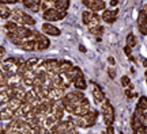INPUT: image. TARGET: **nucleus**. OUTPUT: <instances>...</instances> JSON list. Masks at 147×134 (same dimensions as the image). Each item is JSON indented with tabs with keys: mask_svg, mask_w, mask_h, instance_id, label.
I'll return each mask as SVG.
<instances>
[{
	"mask_svg": "<svg viewBox=\"0 0 147 134\" xmlns=\"http://www.w3.org/2000/svg\"><path fill=\"white\" fill-rule=\"evenodd\" d=\"M108 73H109V76H110V79H115L116 77V72L112 69V68H109L108 69Z\"/></svg>",
	"mask_w": 147,
	"mask_h": 134,
	"instance_id": "nucleus-34",
	"label": "nucleus"
},
{
	"mask_svg": "<svg viewBox=\"0 0 147 134\" xmlns=\"http://www.w3.org/2000/svg\"><path fill=\"white\" fill-rule=\"evenodd\" d=\"M74 85H75V88H76L78 91H84V89L87 88V83H86V80H84L83 75L74 81Z\"/></svg>",
	"mask_w": 147,
	"mask_h": 134,
	"instance_id": "nucleus-20",
	"label": "nucleus"
},
{
	"mask_svg": "<svg viewBox=\"0 0 147 134\" xmlns=\"http://www.w3.org/2000/svg\"><path fill=\"white\" fill-rule=\"evenodd\" d=\"M146 83H147V80H146Z\"/></svg>",
	"mask_w": 147,
	"mask_h": 134,
	"instance_id": "nucleus-46",
	"label": "nucleus"
},
{
	"mask_svg": "<svg viewBox=\"0 0 147 134\" xmlns=\"http://www.w3.org/2000/svg\"><path fill=\"white\" fill-rule=\"evenodd\" d=\"M5 56V49L3 46H0V62L3 61V57Z\"/></svg>",
	"mask_w": 147,
	"mask_h": 134,
	"instance_id": "nucleus-32",
	"label": "nucleus"
},
{
	"mask_svg": "<svg viewBox=\"0 0 147 134\" xmlns=\"http://www.w3.org/2000/svg\"><path fill=\"white\" fill-rule=\"evenodd\" d=\"M93 84V96H94V100L95 103H102L104 100H105V95L102 92V89H101L100 85H97L95 83H91Z\"/></svg>",
	"mask_w": 147,
	"mask_h": 134,
	"instance_id": "nucleus-15",
	"label": "nucleus"
},
{
	"mask_svg": "<svg viewBox=\"0 0 147 134\" xmlns=\"http://www.w3.org/2000/svg\"><path fill=\"white\" fill-rule=\"evenodd\" d=\"M97 117H98V113L95 110H90L89 113L84 114L83 117H76V119L74 122H75V126L82 127V129L93 127L95 125V122H97Z\"/></svg>",
	"mask_w": 147,
	"mask_h": 134,
	"instance_id": "nucleus-3",
	"label": "nucleus"
},
{
	"mask_svg": "<svg viewBox=\"0 0 147 134\" xmlns=\"http://www.w3.org/2000/svg\"><path fill=\"white\" fill-rule=\"evenodd\" d=\"M21 49L25 50V52H33V50H37V41L36 39H26L25 42H22Z\"/></svg>",
	"mask_w": 147,
	"mask_h": 134,
	"instance_id": "nucleus-18",
	"label": "nucleus"
},
{
	"mask_svg": "<svg viewBox=\"0 0 147 134\" xmlns=\"http://www.w3.org/2000/svg\"><path fill=\"white\" fill-rule=\"evenodd\" d=\"M120 134H124V133H120Z\"/></svg>",
	"mask_w": 147,
	"mask_h": 134,
	"instance_id": "nucleus-45",
	"label": "nucleus"
},
{
	"mask_svg": "<svg viewBox=\"0 0 147 134\" xmlns=\"http://www.w3.org/2000/svg\"><path fill=\"white\" fill-rule=\"evenodd\" d=\"M102 117H104V122L106 126H112L113 121H115V110L109 100H104V103H102Z\"/></svg>",
	"mask_w": 147,
	"mask_h": 134,
	"instance_id": "nucleus-6",
	"label": "nucleus"
},
{
	"mask_svg": "<svg viewBox=\"0 0 147 134\" xmlns=\"http://www.w3.org/2000/svg\"><path fill=\"white\" fill-rule=\"evenodd\" d=\"M89 33L93 34V35H95V37H101L104 34V27L100 26V25H98V26H94V27H90Z\"/></svg>",
	"mask_w": 147,
	"mask_h": 134,
	"instance_id": "nucleus-25",
	"label": "nucleus"
},
{
	"mask_svg": "<svg viewBox=\"0 0 147 134\" xmlns=\"http://www.w3.org/2000/svg\"><path fill=\"white\" fill-rule=\"evenodd\" d=\"M10 15H11L10 7L5 4H0V18L1 19H10Z\"/></svg>",
	"mask_w": 147,
	"mask_h": 134,
	"instance_id": "nucleus-23",
	"label": "nucleus"
},
{
	"mask_svg": "<svg viewBox=\"0 0 147 134\" xmlns=\"http://www.w3.org/2000/svg\"><path fill=\"white\" fill-rule=\"evenodd\" d=\"M108 62H109L110 65H115V58H113V57H109V58H108Z\"/></svg>",
	"mask_w": 147,
	"mask_h": 134,
	"instance_id": "nucleus-38",
	"label": "nucleus"
},
{
	"mask_svg": "<svg viewBox=\"0 0 147 134\" xmlns=\"http://www.w3.org/2000/svg\"><path fill=\"white\" fill-rule=\"evenodd\" d=\"M134 133H135V134H146V131H144V125H143L142 127H139L138 130H135Z\"/></svg>",
	"mask_w": 147,
	"mask_h": 134,
	"instance_id": "nucleus-33",
	"label": "nucleus"
},
{
	"mask_svg": "<svg viewBox=\"0 0 147 134\" xmlns=\"http://www.w3.org/2000/svg\"><path fill=\"white\" fill-rule=\"evenodd\" d=\"M83 73H82V71H80V68H78V67H72L71 69H69L68 72H65V73H63V76H64V79L67 80V81H75L78 77H80Z\"/></svg>",
	"mask_w": 147,
	"mask_h": 134,
	"instance_id": "nucleus-12",
	"label": "nucleus"
},
{
	"mask_svg": "<svg viewBox=\"0 0 147 134\" xmlns=\"http://www.w3.org/2000/svg\"><path fill=\"white\" fill-rule=\"evenodd\" d=\"M124 53H125L128 57H131V47H129V46H125V47H124Z\"/></svg>",
	"mask_w": 147,
	"mask_h": 134,
	"instance_id": "nucleus-35",
	"label": "nucleus"
},
{
	"mask_svg": "<svg viewBox=\"0 0 147 134\" xmlns=\"http://www.w3.org/2000/svg\"><path fill=\"white\" fill-rule=\"evenodd\" d=\"M16 27H18V25H16L15 22L7 21V22H5V25L3 26V30L5 31V34H8V33H12V31H15Z\"/></svg>",
	"mask_w": 147,
	"mask_h": 134,
	"instance_id": "nucleus-24",
	"label": "nucleus"
},
{
	"mask_svg": "<svg viewBox=\"0 0 147 134\" xmlns=\"http://www.w3.org/2000/svg\"><path fill=\"white\" fill-rule=\"evenodd\" d=\"M125 95L127 98H134V96H136V92H132V89H125Z\"/></svg>",
	"mask_w": 147,
	"mask_h": 134,
	"instance_id": "nucleus-31",
	"label": "nucleus"
},
{
	"mask_svg": "<svg viewBox=\"0 0 147 134\" xmlns=\"http://www.w3.org/2000/svg\"><path fill=\"white\" fill-rule=\"evenodd\" d=\"M136 108H140V110H147V96H142L139 99V102L136 104Z\"/></svg>",
	"mask_w": 147,
	"mask_h": 134,
	"instance_id": "nucleus-27",
	"label": "nucleus"
},
{
	"mask_svg": "<svg viewBox=\"0 0 147 134\" xmlns=\"http://www.w3.org/2000/svg\"><path fill=\"white\" fill-rule=\"evenodd\" d=\"M138 27H139V31L142 33L143 35L147 34V14L146 11L142 10L138 15Z\"/></svg>",
	"mask_w": 147,
	"mask_h": 134,
	"instance_id": "nucleus-11",
	"label": "nucleus"
},
{
	"mask_svg": "<svg viewBox=\"0 0 147 134\" xmlns=\"http://www.w3.org/2000/svg\"><path fill=\"white\" fill-rule=\"evenodd\" d=\"M64 95H65V91H64V89L51 88V89H49V95H48V100H51V102H59V100L63 99Z\"/></svg>",
	"mask_w": 147,
	"mask_h": 134,
	"instance_id": "nucleus-13",
	"label": "nucleus"
},
{
	"mask_svg": "<svg viewBox=\"0 0 147 134\" xmlns=\"http://www.w3.org/2000/svg\"><path fill=\"white\" fill-rule=\"evenodd\" d=\"M21 106H22V100H19V99H16V98H11L10 100L5 103V107L8 108V110H11V111H14V113H15Z\"/></svg>",
	"mask_w": 147,
	"mask_h": 134,
	"instance_id": "nucleus-19",
	"label": "nucleus"
},
{
	"mask_svg": "<svg viewBox=\"0 0 147 134\" xmlns=\"http://www.w3.org/2000/svg\"><path fill=\"white\" fill-rule=\"evenodd\" d=\"M117 3H119L117 0H112V1H110V5H112V7H113V5H117Z\"/></svg>",
	"mask_w": 147,
	"mask_h": 134,
	"instance_id": "nucleus-40",
	"label": "nucleus"
},
{
	"mask_svg": "<svg viewBox=\"0 0 147 134\" xmlns=\"http://www.w3.org/2000/svg\"><path fill=\"white\" fill-rule=\"evenodd\" d=\"M83 5H86L93 12H98V11L105 10L106 7L104 0H83Z\"/></svg>",
	"mask_w": 147,
	"mask_h": 134,
	"instance_id": "nucleus-8",
	"label": "nucleus"
},
{
	"mask_svg": "<svg viewBox=\"0 0 147 134\" xmlns=\"http://www.w3.org/2000/svg\"><path fill=\"white\" fill-rule=\"evenodd\" d=\"M131 84V81H129V77L128 76H123L121 77V85L123 87H127V85H129Z\"/></svg>",
	"mask_w": 147,
	"mask_h": 134,
	"instance_id": "nucleus-29",
	"label": "nucleus"
},
{
	"mask_svg": "<svg viewBox=\"0 0 147 134\" xmlns=\"http://www.w3.org/2000/svg\"><path fill=\"white\" fill-rule=\"evenodd\" d=\"M42 134H55V133H53L51 129H47V127H45V129H44V131H42Z\"/></svg>",
	"mask_w": 147,
	"mask_h": 134,
	"instance_id": "nucleus-37",
	"label": "nucleus"
},
{
	"mask_svg": "<svg viewBox=\"0 0 147 134\" xmlns=\"http://www.w3.org/2000/svg\"><path fill=\"white\" fill-rule=\"evenodd\" d=\"M55 8H57V10H61V11H67L69 7V0H56L55 3Z\"/></svg>",
	"mask_w": 147,
	"mask_h": 134,
	"instance_id": "nucleus-21",
	"label": "nucleus"
},
{
	"mask_svg": "<svg viewBox=\"0 0 147 134\" xmlns=\"http://www.w3.org/2000/svg\"><path fill=\"white\" fill-rule=\"evenodd\" d=\"M41 31L44 33V34H47V35H51V37H59L60 34H61V31H60V29L59 27H56L55 25H52V23H44L41 26Z\"/></svg>",
	"mask_w": 147,
	"mask_h": 134,
	"instance_id": "nucleus-10",
	"label": "nucleus"
},
{
	"mask_svg": "<svg viewBox=\"0 0 147 134\" xmlns=\"http://www.w3.org/2000/svg\"><path fill=\"white\" fill-rule=\"evenodd\" d=\"M143 65H144V67H147V60H144V61H143Z\"/></svg>",
	"mask_w": 147,
	"mask_h": 134,
	"instance_id": "nucleus-42",
	"label": "nucleus"
},
{
	"mask_svg": "<svg viewBox=\"0 0 147 134\" xmlns=\"http://www.w3.org/2000/svg\"><path fill=\"white\" fill-rule=\"evenodd\" d=\"M131 123H132V129H134V131L143 126V123L140 122V119L138 118L136 115H134V117H132V122H131Z\"/></svg>",
	"mask_w": 147,
	"mask_h": 134,
	"instance_id": "nucleus-26",
	"label": "nucleus"
},
{
	"mask_svg": "<svg viewBox=\"0 0 147 134\" xmlns=\"http://www.w3.org/2000/svg\"><path fill=\"white\" fill-rule=\"evenodd\" d=\"M79 50H80L82 53H86V47H84L83 45H80V46H79Z\"/></svg>",
	"mask_w": 147,
	"mask_h": 134,
	"instance_id": "nucleus-39",
	"label": "nucleus"
},
{
	"mask_svg": "<svg viewBox=\"0 0 147 134\" xmlns=\"http://www.w3.org/2000/svg\"><path fill=\"white\" fill-rule=\"evenodd\" d=\"M83 99H86L83 92H80V91H74V92H68V93L64 95L63 99H61V103H63L64 110H65L67 113L74 114L75 108L82 103Z\"/></svg>",
	"mask_w": 147,
	"mask_h": 134,
	"instance_id": "nucleus-1",
	"label": "nucleus"
},
{
	"mask_svg": "<svg viewBox=\"0 0 147 134\" xmlns=\"http://www.w3.org/2000/svg\"><path fill=\"white\" fill-rule=\"evenodd\" d=\"M144 11H146V14H147V4H146V8H144Z\"/></svg>",
	"mask_w": 147,
	"mask_h": 134,
	"instance_id": "nucleus-43",
	"label": "nucleus"
},
{
	"mask_svg": "<svg viewBox=\"0 0 147 134\" xmlns=\"http://www.w3.org/2000/svg\"><path fill=\"white\" fill-rule=\"evenodd\" d=\"M44 1H47V3H49V4H53L56 0H44Z\"/></svg>",
	"mask_w": 147,
	"mask_h": 134,
	"instance_id": "nucleus-41",
	"label": "nucleus"
},
{
	"mask_svg": "<svg viewBox=\"0 0 147 134\" xmlns=\"http://www.w3.org/2000/svg\"><path fill=\"white\" fill-rule=\"evenodd\" d=\"M65 16H67V11H61V10L55 8V7H49L48 10L44 11V14H42V19H45V21L49 23V22L63 21Z\"/></svg>",
	"mask_w": 147,
	"mask_h": 134,
	"instance_id": "nucleus-4",
	"label": "nucleus"
},
{
	"mask_svg": "<svg viewBox=\"0 0 147 134\" xmlns=\"http://www.w3.org/2000/svg\"><path fill=\"white\" fill-rule=\"evenodd\" d=\"M19 3H22V5L27 8L32 12H38L41 10V3L42 0H19Z\"/></svg>",
	"mask_w": 147,
	"mask_h": 134,
	"instance_id": "nucleus-9",
	"label": "nucleus"
},
{
	"mask_svg": "<svg viewBox=\"0 0 147 134\" xmlns=\"http://www.w3.org/2000/svg\"><path fill=\"white\" fill-rule=\"evenodd\" d=\"M119 14V10H115V11H110V10H105L104 14H102V21L106 22V23H113L116 21V15Z\"/></svg>",
	"mask_w": 147,
	"mask_h": 134,
	"instance_id": "nucleus-17",
	"label": "nucleus"
},
{
	"mask_svg": "<svg viewBox=\"0 0 147 134\" xmlns=\"http://www.w3.org/2000/svg\"><path fill=\"white\" fill-rule=\"evenodd\" d=\"M36 41H37V50H47L48 47L51 46V41H49V38H47L44 34H41Z\"/></svg>",
	"mask_w": 147,
	"mask_h": 134,
	"instance_id": "nucleus-16",
	"label": "nucleus"
},
{
	"mask_svg": "<svg viewBox=\"0 0 147 134\" xmlns=\"http://www.w3.org/2000/svg\"><path fill=\"white\" fill-rule=\"evenodd\" d=\"M10 21L15 22L18 26H34L36 25V19L32 15L26 14L25 11H22L21 8H14L11 10V15H10Z\"/></svg>",
	"mask_w": 147,
	"mask_h": 134,
	"instance_id": "nucleus-2",
	"label": "nucleus"
},
{
	"mask_svg": "<svg viewBox=\"0 0 147 134\" xmlns=\"http://www.w3.org/2000/svg\"><path fill=\"white\" fill-rule=\"evenodd\" d=\"M41 65L44 67L45 72L60 75V61L59 60H45V61H41Z\"/></svg>",
	"mask_w": 147,
	"mask_h": 134,
	"instance_id": "nucleus-7",
	"label": "nucleus"
},
{
	"mask_svg": "<svg viewBox=\"0 0 147 134\" xmlns=\"http://www.w3.org/2000/svg\"><path fill=\"white\" fill-rule=\"evenodd\" d=\"M89 111H90L89 100H87V99H83V100H82V103L75 108V111H74L72 115H75V117H83L84 114H87Z\"/></svg>",
	"mask_w": 147,
	"mask_h": 134,
	"instance_id": "nucleus-14",
	"label": "nucleus"
},
{
	"mask_svg": "<svg viewBox=\"0 0 147 134\" xmlns=\"http://www.w3.org/2000/svg\"><path fill=\"white\" fill-rule=\"evenodd\" d=\"M135 45H136V39H135L134 34H128V37H127V46L134 47Z\"/></svg>",
	"mask_w": 147,
	"mask_h": 134,
	"instance_id": "nucleus-28",
	"label": "nucleus"
},
{
	"mask_svg": "<svg viewBox=\"0 0 147 134\" xmlns=\"http://www.w3.org/2000/svg\"><path fill=\"white\" fill-rule=\"evenodd\" d=\"M144 75H146V77H147V71H146V73H144Z\"/></svg>",
	"mask_w": 147,
	"mask_h": 134,
	"instance_id": "nucleus-44",
	"label": "nucleus"
},
{
	"mask_svg": "<svg viewBox=\"0 0 147 134\" xmlns=\"http://www.w3.org/2000/svg\"><path fill=\"white\" fill-rule=\"evenodd\" d=\"M106 134H115L113 126H108V127H106Z\"/></svg>",
	"mask_w": 147,
	"mask_h": 134,
	"instance_id": "nucleus-36",
	"label": "nucleus"
},
{
	"mask_svg": "<svg viewBox=\"0 0 147 134\" xmlns=\"http://www.w3.org/2000/svg\"><path fill=\"white\" fill-rule=\"evenodd\" d=\"M72 67L74 65H72V62L71 61H68V60H60V75L68 72Z\"/></svg>",
	"mask_w": 147,
	"mask_h": 134,
	"instance_id": "nucleus-22",
	"label": "nucleus"
},
{
	"mask_svg": "<svg viewBox=\"0 0 147 134\" xmlns=\"http://www.w3.org/2000/svg\"><path fill=\"white\" fill-rule=\"evenodd\" d=\"M16 3H19V0H0V4H16Z\"/></svg>",
	"mask_w": 147,
	"mask_h": 134,
	"instance_id": "nucleus-30",
	"label": "nucleus"
},
{
	"mask_svg": "<svg viewBox=\"0 0 147 134\" xmlns=\"http://www.w3.org/2000/svg\"><path fill=\"white\" fill-rule=\"evenodd\" d=\"M100 21H101V16L97 12H93V11H90V10L82 12V22H83V25L89 26V29L90 27L98 26Z\"/></svg>",
	"mask_w": 147,
	"mask_h": 134,
	"instance_id": "nucleus-5",
	"label": "nucleus"
}]
</instances>
